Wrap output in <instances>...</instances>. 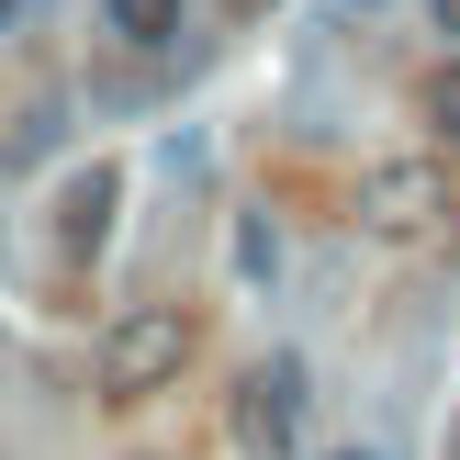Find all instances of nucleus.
<instances>
[{
    "label": "nucleus",
    "instance_id": "obj_10",
    "mask_svg": "<svg viewBox=\"0 0 460 460\" xmlns=\"http://www.w3.org/2000/svg\"><path fill=\"white\" fill-rule=\"evenodd\" d=\"M337 460H371V449H337Z\"/></svg>",
    "mask_w": 460,
    "mask_h": 460
},
{
    "label": "nucleus",
    "instance_id": "obj_4",
    "mask_svg": "<svg viewBox=\"0 0 460 460\" xmlns=\"http://www.w3.org/2000/svg\"><path fill=\"white\" fill-rule=\"evenodd\" d=\"M112 214H124V169H112V157L67 169V191H57V259H67V270H90V259L112 247Z\"/></svg>",
    "mask_w": 460,
    "mask_h": 460
},
{
    "label": "nucleus",
    "instance_id": "obj_6",
    "mask_svg": "<svg viewBox=\"0 0 460 460\" xmlns=\"http://www.w3.org/2000/svg\"><path fill=\"white\" fill-rule=\"evenodd\" d=\"M236 270H247V281H281V236H270V214H236Z\"/></svg>",
    "mask_w": 460,
    "mask_h": 460
},
{
    "label": "nucleus",
    "instance_id": "obj_2",
    "mask_svg": "<svg viewBox=\"0 0 460 460\" xmlns=\"http://www.w3.org/2000/svg\"><path fill=\"white\" fill-rule=\"evenodd\" d=\"M359 225H371V236H427V247H449V236H460V191H449L438 157H382V169L359 180Z\"/></svg>",
    "mask_w": 460,
    "mask_h": 460
},
{
    "label": "nucleus",
    "instance_id": "obj_3",
    "mask_svg": "<svg viewBox=\"0 0 460 460\" xmlns=\"http://www.w3.org/2000/svg\"><path fill=\"white\" fill-rule=\"evenodd\" d=\"M225 416H236V449H247V460H292V449H304V359L270 349L259 371L236 382V404H225Z\"/></svg>",
    "mask_w": 460,
    "mask_h": 460
},
{
    "label": "nucleus",
    "instance_id": "obj_5",
    "mask_svg": "<svg viewBox=\"0 0 460 460\" xmlns=\"http://www.w3.org/2000/svg\"><path fill=\"white\" fill-rule=\"evenodd\" d=\"M102 22H112L124 57H169V45L191 34V0H102Z\"/></svg>",
    "mask_w": 460,
    "mask_h": 460
},
{
    "label": "nucleus",
    "instance_id": "obj_9",
    "mask_svg": "<svg viewBox=\"0 0 460 460\" xmlns=\"http://www.w3.org/2000/svg\"><path fill=\"white\" fill-rule=\"evenodd\" d=\"M225 12H270V0H225Z\"/></svg>",
    "mask_w": 460,
    "mask_h": 460
},
{
    "label": "nucleus",
    "instance_id": "obj_7",
    "mask_svg": "<svg viewBox=\"0 0 460 460\" xmlns=\"http://www.w3.org/2000/svg\"><path fill=\"white\" fill-rule=\"evenodd\" d=\"M427 124H438V146H460V57L427 67Z\"/></svg>",
    "mask_w": 460,
    "mask_h": 460
},
{
    "label": "nucleus",
    "instance_id": "obj_11",
    "mask_svg": "<svg viewBox=\"0 0 460 460\" xmlns=\"http://www.w3.org/2000/svg\"><path fill=\"white\" fill-rule=\"evenodd\" d=\"M0 22H12V0H0Z\"/></svg>",
    "mask_w": 460,
    "mask_h": 460
},
{
    "label": "nucleus",
    "instance_id": "obj_1",
    "mask_svg": "<svg viewBox=\"0 0 460 460\" xmlns=\"http://www.w3.org/2000/svg\"><path fill=\"white\" fill-rule=\"evenodd\" d=\"M191 359H202V314H191V304H135V314L102 326L90 394H102V404H146V394H169Z\"/></svg>",
    "mask_w": 460,
    "mask_h": 460
},
{
    "label": "nucleus",
    "instance_id": "obj_8",
    "mask_svg": "<svg viewBox=\"0 0 460 460\" xmlns=\"http://www.w3.org/2000/svg\"><path fill=\"white\" fill-rule=\"evenodd\" d=\"M427 22H438V34H449V45H460V0H427Z\"/></svg>",
    "mask_w": 460,
    "mask_h": 460
}]
</instances>
